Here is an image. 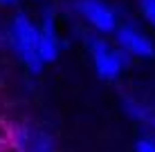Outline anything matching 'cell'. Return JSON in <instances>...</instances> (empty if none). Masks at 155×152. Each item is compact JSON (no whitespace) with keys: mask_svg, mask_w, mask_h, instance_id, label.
<instances>
[{"mask_svg":"<svg viewBox=\"0 0 155 152\" xmlns=\"http://www.w3.org/2000/svg\"><path fill=\"white\" fill-rule=\"evenodd\" d=\"M7 47L31 74H41L45 67L41 58V31L38 23H34L27 14L20 11L12 18L7 27Z\"/></svg>","mask_w":155,"mask_h":152,"instance_id":"6da1fadb","label":"cell"},{"mask_svg":"<svg viewBox=\"0 0 155 152\" xmlns=\"http://www.w3.org/2000/svg\"><path fill=\"white\" fill-rule=\"evenodd\" d=\"M85 45H88L94 72H97V76L104 78V81H115V78H119V74L128 67V63H130V56H128L124 49H119L117 45L108 43L106 36L90 34V36H85Z\"/></svg>","mask_w":155,"mask_h":152,"instance_id":"7a4b0ae2","label":"cell"},{"mask_svg":"<svg viewBox=\"0 0 155 152\" xmlns=\"http://www.w3.org/2000/svg\"><path fill=\"white\" fill-rule=\"evenodd\" d=\"M9 143L14 152H56L54 139L38 125L31 123H14L9 128Z\"/></svg>","mask_w":155,"mask_h":152,"instance_id":"3957f363","label":"cell"},{"mask_svg":"<svg viewBox=\"0 0 155 152\" xmlns=\"http://www.w3.org/2000/svg\"><path fill=\"white\" fill-rule=\"evenodd\" d=\"M74 11L81 16V20H85L99 36L115 34L117 27H119L117 11L106 0H74Z\"/></svg>","mask_w":155,"mask_h":152,"instance_id":"277c9868","label":"cell"},{"mask_svg":"<svg viewBox=\"0 0 155 152\" xmlns=\"http://www.w3.org/2000/svg\"><path fill=\"white\" fill-rule=\"evenodd\" d=\"M115 43L130 58L133 56L135 58H153L155 56V43L135 25H119L115 31Z\"/></svg>","mask_w":155,"mask_h":152,"instance_id":"5b68a950","label":"cell"},{"mask_svg":"<svg viewBox=\"0 0 155 152\" xmlns=\"http://www.w3.org/2000/svg\"><path fill=\"white\" fill-rule=\"evenodd\" d=\"M38 31H41V58L43 63H54L61 54V38H58V29H56V16L54 9L47 7L43 11V18L38 23Z\"/></svg>","mask_w":155,"mask_h":152,"instance_id":"8992f818","label":"cell"},{"mask_svg":"<svg viewBox=\"0 0 155 152\" xmlns=\"http://www.w3.org/2000/svg\"><path fill=\"white\" fill-rule=\"evenodd\" d=\"M121 105H124L126 114H128L130 119H135V121H140V123H144V125L155 128V110H153L151 105L140 103L137 98H130V96H124Z\"/></svg>","mask_w":155,"mask_h":152,"instance_id":"52a82bcc","label":"cell"},{"mask_svg":"<svg viewBox=\"0 0 155 152\" xmlns=\"http://www.w3.org/2000/svg\"><path fill=\"white\" fill-rule=\"evenodd\" d=\"M140 9L146 18V23L155 29V0H140Z\"/></svg>","mask_w":155,"mask_h":152,"instance_id":"ba28073f","label":"cell"},{"mask_svg":"<svg viewBox=\"0 0 155 152\" xmlns=\"http://www.w3.org/2000/svg\"><path fill=\"white\" fill-rule=\"evenodd\" d=\"M135 152H155V139L153 137H142L135 143Z\"/></svg>","mask_w":155,"mask_h":152,"instance_id":"9c48e42d","label":"cell"},{"mask_svg":"<svg viewBox=\"0 0 155 152\" xmlns=\"http://www.w3.org/2000/svg\"><path fill=\"white\" fill-rule=\"evenodd\" d=\"M18 0H0V7H16Z\"/></svg>","mask_w":155,"mask_h":152,"instance_id":"30bf717a","label":"cell"}]
</instances>
